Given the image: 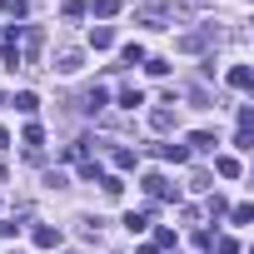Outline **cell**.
I'll list each match as a JSON object with an SVG mask.
<instances>
[{
  "instance_id": "6da1fadb",
  "label": "cell",
  "mask_w": 254,
  "mask_h": 254,
  "mask_svg": "<svg viewBox=\"0 0 254 254\" xmlns=\"http://www.w3.org/2000/svg\"><path fill=\"white\" fill-rule=\"evenodd\" d=\"M135 20H140V25H150V30H165V25H170V15H165L160 5H140V10H135Z\"/></svg>"
},
{
  "instance_id": "7a4b0ae2",
  "label": "cell",
  "mask_w": 254,
  "mask_h": 254,
  "mask_svg": "<svg viewBox=\"0 0 254 254\" xmlns=\"http://www.w3.org/2000/svg\"><path fill=\"white\" fill-rule=\"evenodd\" d=\"M80 65H85V55H80V50H60V55H55V70H60V75H75Z\"/></svg>"
},
{
  "instance_id": "3957f363",
  "label": "cell",
  "mask_w": 254,
  "mask_h": 254,
  "mask_svg": "<svg viewBox=\"0 0 254 254\" xmlns=\"http://www.w3.org/2000/svg\"><path fill=\"white\" fill-rule=\"evenodd\" d=\"M185 150H190V155H204V150H214V135H209V130H194V135L185 140Z\"/></svg>"
},
{
  "instance_id": "277c9868",
  "label": "cell",
  "mask_w": 254,
  "mask_h": 254,
  "mask_svg": "<svg viewBox=\"0 0 254 254\" xmlns=\"http://www.w3.org/2000/svg\"><path fill=\"white\" fill-rule=\"evenodd\" d=\"M55 244H60V229L55 224H40L35 229V249H55Z\"/></svg>"
},
{
  "instance_id": "5b68a950",
  "label": "cell",
  "mask_w": 254,
  "mask_h": 254,
  "mask_svg": "<svg viewBox=\"0 0 254 254\" xmlns=\"http://www.w3.org/2000/svg\"><path fill=\"white\" fill-rule=\"evenodd\" d=\"M90 45H95V50H110V45H115V30H110V25H95V30H90Z\"/></svg>"
},
{
  "instance_id": "8992f818",
  "label": "cell",
  "mask_w": 254,
  "mask_h": 254,
  "mask_svg": "<svg viewBox=\"0 0 254 254\" xmlns=\"http://www.w3.org/2000/svg\"><path fill=\"white\" fill-rule=\"evenodd\" d=\"M214 175H224V180H239V160H234V155H219V160H214Z\"/></svg>"
},
{
  "instance_id": "52a82bcc",
  "label": "cell",
  "mask_w": 254,
  "mask_h": 254,
  "mask_svg": "<svg viewBox=\"0 0 254 254\" xmlns=\"http://www.w3.org/2000/svg\"><path fill=\"white\" fill-rule=\"evenodd\" d=\"M145 190H150L155 199H170V194H175V190L165 185V175H145Z\"/></svg>"
},
{
  "instance_id": "ba28073f",
  "label": "cell",
  "mask_w": 254,
  "mask_h": 254,
  "mask_svg": "<svg viewBox=\"0 0 254 254\" xmlns=\"http://www.w3.org/2000/svg\"><path fill=\"white\" fill-rule=\"evenodd\" d=\"M155 155H160V160H175V165H180V160H190V150H185V145H155Z\"/></svg>"
},
{
  "instance_id": "9c48e42d",
  "label": "cell",
  "mask_w": 254,
  "mask_h": 254,
  "mask_svg": "<svg viewBox=\"0 0 254 254\" xmlns=\"http://www.w3.org/2000/svg\"><path fill=\"white\" fill-rule=\"evenodd\" d=\"M249 80H254L249 65H234V70H229V85H234V90H249Z\"/></svg>"
},
{
  "instance_id": "30bf717a",
  "label": "cell",
  "mask_w": 254,
  "mask_h": 254,
  "mask_svg": "<svg viewBox=\"0 0 254 254\" xmlns=\"http://www.w3.org/2000/svg\"><path fill=\"white\" fill-rule=\"evenodd\" d=\"M15 110H20V115H35V110H40V100H35L30 90H20V95H15Z\"/></svg>"
},
{
  "instance_id": "8fae6325",
  "label": "cell",
  "mask_w": 254,
  "mask_h": 254,
  "mask_svg": "<svg viewBox=\"0 0 254 254\" xmlns=\"http://www.w3.org/2000/svg\"><path fill=\"white\" fill-rule=\"evenodd\" d=\"M120 105H125V110H135V105H145V95H140L135 85H125V90H120Z\"/></svg>"
},
{
  "instance_id": "7c38bea8",
  "label": "cell",
  "mask_w": 254,
  "mask_h": 254,
  "mask_svg": "<svg viewBox=\"0 0 254 254\" xmlns=\"http://www.w3.org/2000/svg\"><path fill=\"white\" fill-rule=\"evenodd\" d=\"M100 20H110V15H120V0H95V5H90Z\"/></svg>"
},
{
  "instance_id": "4fadbf2b",
  "label": "cell",
  "mask_w": 254,
  "mask_h": 254,
  "mask_svg": "<svg viewBox=\"0 0 254 254\" xmlns=\"http://www.w3.org/2000/svg\"><path fill=\"white\" fill-rule=\"evenodd\" d=\"M105 100H110V95H105L100 85H95V90H85V110H105Z\"/></svg>"
},
{
  "instance_id": "5bb4252c",
  "label": "cell",
  "mask_w": 254,
  "mask_h": 254,
  "mask_svg": "<svg viewBox=\"0 0 254 254\" xmlns=\"http://www.w3.org/2000/svg\"><path fill=\"white\" fill-rule=\"evenodd\" d=\"M120 60H125V65H145V50H140V45H125Z\"/></svg>"
},
{
  "instance_id": "9a60e30c",
  "label": "cell",
  "mask_w": 254,
  "mask_h": 254,
  "mask_svg": "<svg viewBox=\"0 0 254 254\" xmlns=\"http://www.w3.org/2000/svg\"><path fill=\"white\" fill-rule=\"evenodd\" d=\"M110 160H115V170H135V150H115Z\"/></svg>"
},
{
  "instance_id": "2e32d148",
  "label": "cell",
  "mask_w": 254,
  "mask_h": 254,
  "mask_svg": "<svg viewBox=\"0 0 254 254\" xmlns=\"http://www.w3.org/2000/svg\"><path fill=\"white\" fill-rule=\"evenodd\" d=\"M150 125H155V130H170V125H175V110H155Z\"/></svg>"
},
{
  "instance_id": "e0dca14e",
  "label": "cell",
  "mask_w": 254,
  "mask_h": 254,
  "mask_svg": "<svg viewBox=\"0 0 254 254\" xmlns=\"http://www.w3.org/2000/svg\"><path fill=\"white\" fill-rule=\"evenodd\" d=\"M40 140H45L40 125H25V150H40Z\"/></svg>"
},
{
  "instance_id": "ac0fdd59",
  "label": "cell",
  "mask_w": 254,
  "mask_h": 254,
  "mask_svg": "<svg viewBox=\"0 0 254 254\" xmlns=\"http://www.w3.org/2000/svg\"><path fill=\"white\" fill-rule=\"evenodd\" d=\"M209 35H180V50H204Z\"/></svg>"
},
{
  "instance_id": "d6986e66",
  "label": "cell",
  "mask_w": 254,
  "mask_h": 254,
  "mask_svg": "<svg viewBox=\"0 0 254 254\" xmlns=\"http://www.w3.org/2000/svg\"><path fill=\"white\" fill-rule=\"evenodd\" d=\"M125 229H130V234H140V229H145V214H135V209H130V214H125Z\"/></svg>"
},
{
  "instance_id": "ffe728a7",
  "label": "cell",
  "mask_w": 254,
  "mask_h": 254,
  "mask_svg": "<svg viewBox=\"0 0 254 254\" xmlns=\"http://www.w3.org/2000/svg\"><path fill=\"white\" fill-rule=\"evenodd\" d=\"M0 10H10V0H0Z\"/></svg>"
}]
</instances>
